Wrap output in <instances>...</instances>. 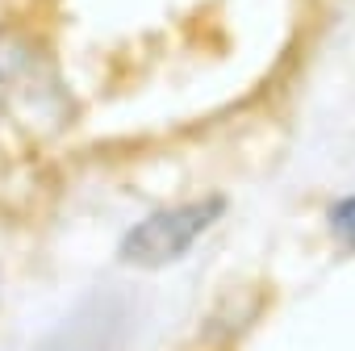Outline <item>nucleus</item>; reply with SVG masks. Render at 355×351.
Here are the masks:
<instances>
[{"label":"nucleus","mask_w":355,"mask_h":351,"mask_svg":"<svg viewBox=\"0 0 355 351\" xmlns=\"http://www.w3.org/2000/svg\"><path fill=\"white\" fill-rule=\"evenodd\" d=\"M222 218V201L205 197V201H189V205H171L159 209L150 218H142L138 226L125 230L121 239V259L134 268H163L171 259H180L184 251H193V243Z\"/></svg>","instance_id":"f257e3e1"},{"label":"nucleus","mask_w":355,"mask_h":351,"mask_svg":"<svg viewBox=\"0 0 355 351\" xmlns=\"http://www.w3.org/2000/svg\"><path fill=\"white\" fill-rule=\"evenodd\" d=\"M326 222H330V234H334L338 243L355 247V197H347V201H334Z\"/></svg>","instance_id":"f03ea898"}]
</instances>
